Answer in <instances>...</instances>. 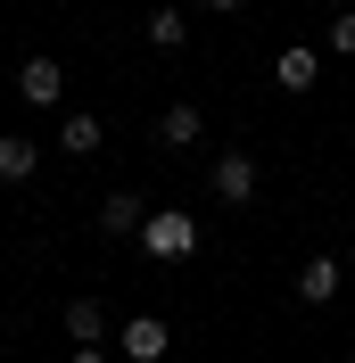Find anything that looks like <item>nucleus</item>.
I'll use <instances>...</instances> for the list:
<instances>
[{
	"instance_id": "obj_13",
	"label": "nucleus",
	"mask_w": 355,
	"mask_h": 363,
	"mask_svg": "<svg viewBox=\"0 0 355 363\" xmlns=\"http://www.w3.org/2000/svg\"><path fill=\"white\" fill-rule=\"evenodd\" d=\"M322 42H331L339 58H355V9H347V17H331V25H322Z\"/></svg>"
},
{
	"instance_id": "obj_14",
	"label": "nucleus",
	"mask_w": 355,
	"mask_h": 363,
	"mask_svg": "<svg viewBox=\"0 0 355 363\" xmlns=\"http://www.w3.org/2000/svg\"><path fill=\"white\" fill-rule=\"evenodd\" d=\"M67 363H116V355H108V339H99V347H75Z\"/></svg>"
},
{
	"instance_id": "obj_7",
	"label": "nucleus",
	"mask_w": 355,
	"mask_h": 363,
	"mask_svg": "<svg viewBox=\"0 0 355 363\" xmlns=\"http://www.w3.org/2000/svg\"><path fill=\"white\" fill-rule=\"evenodd\" d=\"M157 140H165V149H199V140H207V116L190 108V99H174V108L157 116Z\"/></svg>"
},
{
	"instance_id": "obj_1",
	"label": "nucleus",
	"mask_w": 355,
	"mask_h": 363,
	"mask_svg": "<svg viewBox=\"0 0 355 363\" xmlns=\"http://www.w3.org/2000/svg\"><path fill=\"white\" fill-rule=\"evenodd\" d=\"M141 248L157 264H182V256H199V215H174V206H157L149 223H141Z\"/></svg>"
},
{
	"instance_id": "obj_12",
	"label": "nucleus",
	"mask_w": 355,
	"mask_h": 363,
	"mask_svg": "<svg viewBox=\"0 0 355 363\" xmlns=\"http://www.w3.org/2000/svg\"><path fill=\"white\" fill-rule=\"evenodd\" d=\"M149 42L157 50H182L190 42V17H182V9H149Z\"/></svg>"
},
{
	"instance_id": "obj_4",
	"label": "nucleus",
	"mask_w": 355,
	"mask_h": 363,
	"mask_svg": "<svg viewBox=\"0 0 355 363\" xmlns=\"http://www.w3.org/2000/svg\"><path fill=\"white\" fill-rule=\"evenodd\" d=\"M116 347H124L133 363H165V347H174V330H165L157 314H133L124 330H116Z\"/></svg>"
},
{
	"instance_id": "obj_11",
	"label": "nucleus",
	"mask_w": 355,
	"mask_h": 363,
	"mask_svg": "<svg viewBox=\"0 0 355 363\" xmlns=\"http://www.w3.org/2000/svg\"><path fill=\"white\" fill-rule=\"evenodd\" d=\"M33 165H42V149H33L25 133H9V140H0V182H33Z\"/></svg>"
},
{
	"instance_id": "obj_5",
	"label": "nucleus",
	"mask_w": 355,
	"mask_h": 363,
	"mask_svg": "<svg viewBox=\"0 0 355 363\" xmlns=\"http://www.w3.org/2000/svg\"><path fill=\"white\" fill-rule=\"evenodd\" d=\"M91 223L108 231V240H141V223H149V206H141L133 190H108V199H99V215H91Z\"/></svg>"
},
{
	"instance_id": "obj_8",
	"label": "nucleus",
	"mask_w": 355,
	"mask_h": 363,
	"mask_svg": "<svg viewBox=\"0 0 355 363\" xmlns=\"http://www.w3.org/2000/svg\"><path fill=\"white\" fill-rule=\"evenodd\" d=\"M314 74H322V58H314L306 42H289L281 58H273V83H281V91H314Z\"/></svg>"
},
{
	"instance_id": "obj_2",
	"label": "nucleus",
	"mask_w": 355,
	"mask_h": 363,
	"mask_svg": "<svg viewBox=\"0 0 355 363\" xmlns=\"http://www.w3.org/2000/svg\"><path fill=\"white\" fill-rule=\"evenodd\" d=\"M207 190H215L223 206H248L256 199V157H248V149H223V157L207 165Z\"/></svg>"
},
{
	"instance_id": "obj_16",
	"label": "nucleus",
	"mask_w": 355,
	"mask_h": 363,
	"mask_svg": "<svg viewBox=\"0 0 355 363\" xmlns=\"http://www.w3.org/2000/svg\"><path fill=\"white\" fill-rule=\"evenodd\" d=\"M347 281H355V256H347Z\"/></svg>"
},
{
	"instance_id": "obj_6",
	"label": "nucleus",
	"mask_w": 355,
	"mask_h": 363,
	"mask_svg": "<svg viewBox=\"0 0 355 363\" xmlns=\"http://www.w3.org/2000/svg\"><path fill=\"white\" fill-rule=\"evenodd\" d=\"M339 289H347V264H339V256H306V264H297V297H306V306H331Z\"/></svg>"
},
{
	"instance_id": "obj_9",
	"label": "nucleus",
	"mask_w": 355,
	"mask_h": 363,
	"mask_svg": "<svg viewBox=\"0 0 355 363\" xmlns=\"http://www.w3.org/2000/svg\"><path fill=\"white\" fill-rule=\"evenodd\" d=\"M67 339H75V347H99V339H108V314H99V297H75V306H67Z\"/></svg>"
},
{
	"instance_id": "obj_10",
	"label": "nucleus",
	"mask_w": 355,
	"mask_h": 363,
	"mask_svg": "<svg viewBox=\"0 0 355 363\" xmlns=\"http://www.w3.org/2000/svg\"><path fill=\"white\" fill-rule=\"evenodd\" d=\"M99 116H67V124H58V149H67V157H99Z\"/></svg>"
},
{
	"instance_id": "obj_3",
	"label": "nucleus",
	"mask_w": 355,
	"mask_h": 363,
	"mask_svg": "<svg viewBox=\"0 0 355 363\" xmlns=\"http://www.w3.org/2000/svg\"><path fill=\"white\" fill-rule=\"evenodd\" d=\"M17 91H25V108H58V99H67V67H58V58H25Z\"/></svg>"
},
{
	"instance_id": "obj_15",
	"label": "nucleus",
	"mask_w": 355,
	"mask_h": 363,
	"mask_svg": "<svg viewBox=\"0 0 355 363\" xmlns=\"http://www.w3.org/2000/svg\"><path fill=\"white\" fill-rule=\"evenodd\" d=\"M207 9H215V17H231V9H248V0H207Z\"/></svg>"
}]
</instances>
